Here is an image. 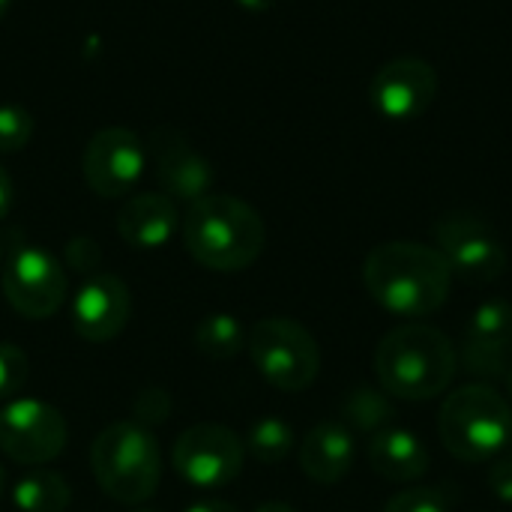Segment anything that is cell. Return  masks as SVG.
I'll return each instance as SVG.
<instances>
[{
	"label": "cell",
	"mask_w": 512,
	"mask_h": 512,
	"mask_svg": "<svg viewBox=\"0 0 512 512\" xmlns=\"http://www.w3.org/2000/svg\"><path fill=\"white\" fill-rule=\"evenodd\" d=\"M363 282L372 300L387 312L402 318H426L447 303L453 270L435 246L390 240L366 255Z\"/></svg>",
	"instance_id": "obj_1"
},
{
	"label": "cell",
	"mask_w": 512,
	"mask_h": 512,
	"mask_svg": "<svg viewBox=\"0 0 512 512\" xmlns=\"http://www.w3.org/2000/svg\"><path fill=\"white\" fill-rule=\"evenodd\" d=\"M180 231L192 261L216 273L252 267L267 243V225L261 213L243 198L225 192H210L192 201Z\"/></svg>",
	"instance_id": "obj_2"
},
{
	"label": "cell",
	"mask_w": 512,
	"mask_h": 512,
	"mask_svg": "<svg viewBox=\"0 0 512 512\" xmlns=\"http://www.w3.org/2000/svg\"><path fill=\"white\" fill-rule=\"evenodd\" d=\"M375 372L387 396L426 402L453 384L459 357L453 342L438 327L405 324L381 339L375 351Z\"/></svg>",
	"instance_id": "obj_3"
},
{
	"label": "cell",
	"mask_w": 512,
	"mask_h": 512,
	"mask_svg": "<svg viewBox=\"0 0 512 512\" xmlns=\"http://www.w3.org/2000/svg\"><path fill=\"white\" fill-rule=\"evenodd\" d=\"M90 468L99 489L120 504H144L162 480V450L156 435L138 420L105 426L90 447Z\"/></svg>",
	"instance_id": "obj_4"
},
{
	"label": "cell",
	"mask_w": 512,
	"mask_h": 512,
	"mask_svg": "<svg viewBox=\"0 0 512 512\" xmlns=\"http://www.w3.org/2000/svg\"><path fill=\"white\" fill-rule=\"evenodd\" d=\"M438 435L459 462H489L510 447V402L489 384H468L444 399L438 414Z\"/></svg>",
	"instance_id": "obj_5"
},
{
	"label": "cell",
	"mask_w": 512,
	"mask_h": 512,
	"mask_svg": "<svg viewBox=\"0 0 512 512\" xmlns=\"http://www.w3.org/2000/svg\"><path fill=\"white\" fill-rule=\"evenodd\" d=\"M246 351L258 375L282 390L300 393L321 372V348L315 336L291 318H264L246 336Z\"/></svg>",
	"instance_id": "obj_6"
},
{
	"label": "cell",
	"mask_w": 512,
	"mask_h": 512,
	"mask_svg": "<svg viewBox=\"0 0 512 512\" xmlns=\"http://www.w3.org/2000/svg\"><path fill=\"white\" fill-rule=\"evenodd\" d=\"M246 462V444L237 432L219 423H198L174 441L171 465L183 483L210 492L234 483Z\"/></svg>",
	"instance_id": "obj_7"
},
{
	"label": "cell",
	"mask_w": 512,
	"mask_h": 512,
	"mask_svg": "<svg viewBox=\"0 0 512 512\" xmlns=\"http://www.w3.org/2000/svg\"><path fill=\"white\" fill-rule=\"evenodd\" d=\"M435 249L447 258L453 276L468 285H489L507 270V249L492 225L465 210L438 219Z\"/></svg>",
	"instance_id": "obj_8"
},
{
	"label": "cell",
	"mask_w": 512,
	"mask_h": 512,
	"mask_svg": "<svg viewBox=\"0 0 512 512\" xmlns=\"http://www.w3.org/2000/svg\"><path fill=\"white\" fill-rule=\"evenodd\" d=\"M0 285L6 303L30 318L42 321L51 318L69 291V276L66 267L42 246H18L0 270Z\"/></svg>",
	"instance_id": "obj_9"
},
{
	"label": "cell",
	"mask_w": 512,
	"mask_h": 512,
	"mask_svg": "<svg viewBox=\"0 0 512 512\" xmlns=\"http://www.w3.org/2000/svg\"><path fill=\"white\" fill-rule=\"evenodd\" d=\"M69 438L63 414L42 399H12L0 408V450L18 465L54 462Z\"/></svg>",
	"instance_id": "obj_10"
},
{
	"label": "cell",
	"mask_w": 512,
	"mask_h": 512,
	"mask_svg": "<svg viewBox=\"0 0 512 512\" xmlns=\"http://www.w3.org/2000/svg\"><path fill=\"white\" fill-rule=\"evenodd\" d=\"M144 165H147V147L126 126L99 129L87 141L84 159H81L87 186L102 198L129 195L144 177Z\"/></svg>",
	"instance_id": "obj_11"
},
{
	"label": "cell",
	"mask_w": 512,
	"mask_h": 512,
	"mask_svg": "<svg viewBox=\"0 0 512 512\" xmlns=\"http://www.w3.org/2000/svg\"><path fill=\"white\" fill-rule=\"evenodd\" d=\"M435 96L438 69L423 57H396L369 84V102L384 120H414L429 111Z\"/></svg>",
	"instance_id": "obj_12"
},
{
	"label": "cell",
	"mask_w": 512,
	"mask_h": 512,
	"mask_svg": "<svg viewBox=\"0 0 512 512\" xmlns=\"http://www.w3.org/2000/svg\"><path fill=\"white\" fill-rule=\"evenodd\" d=\"M147 153L153 156L156 165V183L168 198H180L192 204L210 195L216 183V171L210 159L201 150H195L189 138H183L177 129L159 126L150 135Z\"/></svg>",
	"instance_id": "obj_13"
},
{
	"label": "cell",
	"mask_w": 512,
	"mask_h": 512,
	"mask_svg": "<svg viewBox=\"0 0 512 512\" xmlns=\"http://www.w3.org/2000/svg\"><path fill=\"white\" fill-rule=\"evenodd\" d=\"M132 315V297L123 279L111 273H93L87 276L75 297H72V330L93 345L117 339Z\"/></svg>",
	"instance_id": "obj_14"
},
{
	"label": "cell",
	"mask_w": 512,
	"mask_h": 512,
	"mask_svg": "<svg viewBox=\"0 0 512 512\" xmlns=\"http://www.w3.org/2000/svg\"><path fill=\"white\" fill-rule=\"evenodd\" d=\"M512 345V303L507 300H486L471 315L465 330L462 363L477 378H501L510 372Z\"/></svg>",
	"instance_id": "obj_15"
},
{
	"label": "cell",
	"mask_w": 512,
	"mask_h": 512,
	"mask_svg": "<svg viewBox=\"0 0 512 512\" xmlns=\"http://www.w3.org/2000/svg\"><path fill=\"white\" fill-rule=\"evenodd\" d=\"M180 228V216L174 207V198L165 192H138L126 198V204L117 213V234L132 249H162L174 231Z\"/></svg>",
	"instance_id": "obj_16"
},
{
	"label": "cell",
	"mask_w": 512,
	"mask_h": 512,
	"mask_svg": "<svg viewBox=\"0 0 512 512\" xmlns=\"http://www.w3.org/2000/svg\"><path fill=\"white\" fill-rule=\"evenodd\" d=\"M354 456V435L345 423L336 420L318 423L300 444V468L309 480L321 486H333L348 477V471L354 468Z\"/></svg>",
	"instance_id": "obj_17"
},
{
	"label": "cell",
	"mask_w": 512,
	"mask_h": 512,
	"mask_svg": "<svg viewBox=\"0 0 512 512\" xmlns=\"http://www.w3.org/2000/svg\"><path fill=\"white\" fill-rule=\"evenodd\" d=\"M369 465L378 477L390 483H414L429 471V450L426 444L399 426H387L372 435L366 447Z\"/></svg>",
	"instance_id": "obj_18"
},
{
	"label": "cell",
	"mask_w": 512,
	"mask_h": 512,
	"mask_svg": "<svg viewBox=\"0 0 512 512\" xmlns=\"http://www.w3.org/2000/svg\"><path fill=\"white\" fill-rule=\"evenodd\" d=\"M12 504L18 512H66L72 489L57 471H30L12 486Z\"/></svg>",
	"instance_id": "obj_19"
},
{
	"label": "cell",
	"mask_w": 512,
	"mask_h": 512,
	"mask_svg": "<svg viewBox=\"0 0 512 512\" xmlns=\"http://www.w3.org/2000/svg\"><path fill=\"white\" fill-rule=\"evenodd\" d=\"M192 339H195V348L210 360H234L246 348V330L228 312L204 315L198 321Z\"/></svg>",
	"instance_id": "obj_20"
},
{
	"label": "cell",
	"mask_w": 512,
	"mask_h": 512,
	"mask_svg": "<svg viewBox=\"0 0 512 512\" xmlns=\"http://www.w3.org/2000/svg\"><path fill=\"white\" fill-rule=\"evenodd\" d=\"M393 417H396V408H393L390 396L375 387H357L342 402L345 426H351L354 432H363V435H375V432L387 429L393 423Z\"/></svg>",
	"instance_id": "obj_21"
},
{
	"label": "cell",
	"mask_w": 512,
	"mask_h": 512,
	"mask_svg": "<svg viewBox=\"0 0 512 512\" xmlns=\"http://www.w3.org/2000/svg\"><path fill=\"white\" fill-rule=\"evenodd\" d=\"M246 450L261 465H279L294 450V429L279 417H261L246 435Z\"/></svg>",
	"instance_id": "obj_22"
},
{
	"label": "cell",
	"mask_w": 512,
	"mask_h": 512,
	"mask_svg": "<svg viewBox=\"0 0 512 512\" xmlns=\"http://www.w3.org/2000/svg\"><path fill=\"white\" fill-rule=\"evenodd\" d=\"M27 375H30L27 354L12 342H0V399L3 402L18 399V393L27 384Z\"/></svg>",
	"instance_id": "obj_23"
},
{
	"label": "cell",
	"mask_w": 512,
	"mask_h": 512,
	"mask_svg": "<svg viewBox=\"0 0 512 512\" xmlns=\"http://www.w3.org/2000/svg\"><path fill=\"white\" fill-rule=\"evenodd\" d=\"M33 138V117L21 105H0V153H18Z\"/></svg>",
	"instance_id": "obj_24"
},
{
	"label": "cell",
	"mask_w": 512,
	"mask_h": 512,
	"mask_svg": "<svg viewBox=\"0 0 512 512\" xmlns=\"http://www.w3.org/2000/svg\"><path fill=\"white\" fill-rule=\"evenodd\" d=\"M384 512H450V501L438 489H408L399 492Z\"/></svg>",
	"instance_id": "obj_25"
},
{
	"label": "cell",
	"mask_w": 512,
	"mask_h": 512,
	"mask_svg": "<svg viewBox=\"0 0 512 512\" xmlns=\"http://www.w3.org/2000/svg\"><path fill=\"white\" fill-rule=\"evenodd\" d=\"M168 411H171V396H168L165 390H144V393L138 396V402H135V420H138L141 426H147V429H150L153 423L165 420Z\"/></svg>",
	"instance_id": "obj_26"
},
{
	"label": "cell",
	"mask_w": 512,
	"mask_h": 512,
	"mask_svg": "<svg viewBox=\"0 0 512 512\" xmlns=\"http://www.w3.org/2000/svg\"><path fill=\"white\" fill-rule=\"evenodd\" d=\"M99 258H102V252H99V246H96L90 237H75V240H69V246H66V261H69V267H72L75 273L93 276L96 267H99Z\"/></svg>",
	"instance_id": "obj_27"
},
{
	"label": "cell",
	"mask_w": 512,
	"mask_h": 512,
	"mask_svg": "<svg viewBox=\"0 0 512 512\" xmlns=\"http://www.w3.org/2000/svg\"><path fill=\"white\" fill-rule=\"evenodd\" d=\"M489 486L492 492L504 501V504H512V456H504L492 465L489 471Z\"/></svg>",
	"instance_id": "obj_28"
},
{
	"label": "cell",
	"mask_w": 512,
	"mask_h": 512,
	"mask_svg": "<svg viewBox=\"0 0 512 512\" xmlns=\"http://www.w3.org/2000/svg\"><path fill=\"white\" fill-rule=\"evenodd\" d=\"M12 201H15V186H12V177H9V171L0 165V222L9 216V210H12Z\"/></svg>",
	"instance_id": "obj_29"
},
{
	"label": "cell",
	"mask_w": 512,
	"mask_h": 512,
	"mask_svg": "<svg viewBox=\"0 0 512 512\" xmlns=\"http://www.w3.org/2000/svg\"><path fill=\"white\" fill-rule=\"evenodd\" d=\"M186 512H240L234 504H228V501H198V504H192Z\"/></svg>",
	"instance_id": "obj_30"
},
{
	"label": "cell",
	"mask_w": 512,
	"mask_h": 512,
	"mask_svg": "<svg viewBox=\"0 0 512 512\" xmlns=\"http://www.w3.org/2000/svg\"><path fill=\"white\" fill-rule=\"evenodd\" d=\"M243 9H252V12H264V9H270L276 0H237Z\"/></svg>",
	"instance_id": "obj_31"
},
{
	"label": "cell",
	"mask_w": 512,
	"mask_h": 512,
	"mask_svg": "<svg viewBox=\"0 0 512 512\" xmlns=\"http://www.w3.org/2000/svg\"><path fill=\"white\" fill-rule=\"evenodd\" d=\"M255 512H297L291 504H282V501H270V504H261Z\"/></svg>",
	"instance_id": "obj_32"
},
{
	"label": "cell",
	"mask_w": 512,
	"mask_h": 512,
	"mask_svg": "<svg viewBox=\"0 0 512 512\" xmlns=\"http://www.w3.org/2000/svg\"><path fill=\"white\" fill-rule=\"evenodd\" d=\"M9 3H12V0H0V21H3V15H6V9H9Z\"/></svg>",
	"instance_id": "obj_33"
},
{
	"label": "cell",
	"mask_w": 512,
	"mask_h": 512,
	"mask_svg": "<svg viewBox=\"0 0 512 512\" xmlns=\"http://www.w3.org/2000/svg\"><path fill=\"white\" fill-rule=\"evenodd\" d=\"M507 390H510V399H512V366H510V372H507Z\"/></svg>",
	"instance_id": "obj_34"
},
{
	"label": "cell",
	"mask_w": 512,
	"mask_h": 512,
	"mask_svg": "<svg viewBox=\"0 0 512 512\" xmlns=\"http://www.w3.org/2000/svg\"><path fill=\"white\" fill-rule=\"evenodd\" d=\"M3 480H6V477H3V468H0V495H3Z\"/></svg>",
	"instance_id": "obj_35"
},
{
	"label": "cell",
	"mask_w": 512,
	"mask_h": 512,
	"mask_svg": "<svg viewBox=\"0 0 512 512\" xmlns=\"http://www.w3.org/2000/svg\"><path fill=\"white\" fill-rule=\"evenodd\" d=\"M0 270H3V246H0Z\"/></svg>",
	"instance_id": "obj_36"
},
{
	"label": "cell",
	"mask_w": 512,
	"mask_h": 512,
	"mask_svg": "<svg viewBox=\"0 0 512 512\" xmlns=\"http://www.w3.org/2000/svg\"><path fill=\"white\" fill-rule=\"evenodd\" d=\"M132 512H156V510H132Z\"/></svg>",
	"instance_id": "obj_37"
}]
</instances>
